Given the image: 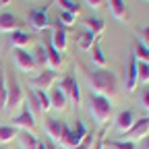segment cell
Instances as JSON below:
<instances>
[{
    "label": "cell",
    "mask_w": 149,
    "mask_h": 149,
    "mask_svg": "<svg viewBox=\"0 0 149 149\" xmlns=\"http://www.w3.org/2000/svg\"><path fill=\"white\" fill-rule=\"evenodd\" d=\"M64 128H66V122H62V120H58V118H48V120H46V135H48V139H52V141H60Z\"/></svg>",
    "instance_id": "15"
},
{
    "label": "cell",
    "mask_w": 149,
    "mask_h": 149,
    "mask_svg": "<svg viewBox=\"0 0 149 149\" xmlns=\"http://www.w3.org/2000/svg\"><path fill=\"white\" fill-rule=\"evenodd\" d=\"M147 135H149V116H143V118L135 120V124L130 126L128 133H124V141L137 143V141H143Z\"/></svg>",
    "instance_id": "4"
},
{
    "label": "cell",
    "mask_w": 149,
    "mask_h": 149,
    "mask_svg": "<svg viewBox=\"0 0 149 149\" xmlns=\"http://www.w3.org/2000/svg\"><path fill=\"white\" fill-rule=\"evenodd\" d=\"M135 112L133 110H124V112H120V114H118V118H116V130H118V133H128V130H130V126H133L135 124Z\"/></svg>",
    "instance_id": "17"
},
{
    "label": "cell",
    "mask_w": 149,
    "mask_h": 149,
    "mask_svg": "<svg viewBox=\"0 0 149 149\" xmlns=\"http://www.w3.org/2000/svg\"><path fill=\"white\" fill-rule=\"evenodd\" d=\"M141 42H143L145 48H149V27H145V29L141 31Z\"/></svg>",
    "instance_id": "34"
},
{
    "label": "cell",
    "mask_w": 149,
    "mask_h": 149,
    "mask_svg": "<svg viewBox=\"0 0 149 149\" xmlns=\"http://www.w3.org/2000/svg\"><path fill=\"white\" fill-rule=\"evenodd\" d=\"M141 108L149 112V89H145L143 95H141Z\"/></svg>",
    "instance_id": "33"
},
{
    "label": "cell",
    "mask_w": 149,
    "mask_h": 149,
    "mask_svg": "<svg viewBox=\"0 0 149 149\" xmlns=\"http://www.w3.org/2000/svg\"><path fill=\"white\" fill-rule=\"evenodd\" d=\"M95 40H97V37L93 35V33L83 31V33L79 35V48H81V50H91V46L95 44Z\"/></svg>",
    "instance_id": "27"
},
{
    "label": "cell",
    "mask_w": 149,
    "mask_h": 149,
    "mask_svg": "<svg viewBox=\"0 0 149 149\" xmlns=\"http://www.w3.org/2000/svg\"><path fill=\"white\" fill-rule=\"evenodd\" d=\"M44 145H46V149H56V145H54L52 139H44Z\"/></svg>",
    "instance_id": "36"
},
{
    "label": "cell",
    "mask_w": 149,
    "mask_h": 149,
    "mask_svg": "<svg viewBox=\"0 0 149 149\" xmlns=\"http://www.w3.org/2000/svg\"><path fill=\"white\" fill-rule=\"evenodd\" d=\"M0 4H8V0H0Z\"/></svg>",
    "instance_id": "39"
},
{
    "label": "cell",
    "mask_w": 149,
    "mask_h": 149,
    "mask_svg": "<svg viewBox=\"0 0 149 149\" xmlns=\"http://www.w3.org/2000/svg\"><path fill=\"white\" fill-rule=\"evenodd\" d=\"M13 126L15 128H21V130H27V133H31V130L35 128V118H33V112L23 106L21 112H19V116L13 118Z\"/></svg>",
    "instance_id": "8"
},
{
    "label": "cell",
    "mask_w": 149,
    "mask_h": 149,
    "mask_svg": "<svg viewBox=\"0 0 149 149\" xmlns=\"http://www.w3.org/2000/svg\"><path fill=\"white\" fill-rule=\"evenodd\" d=\"M33 95H35L37 104H40V112H42V114H46V112L52 110V106H50V95H48L46 91H42V89H33Z\"/></svg>",
    "instance_id": "21"
},
{
    "label": "cell",
    "mask_w": 149,
    "mask_h": 149,
    "mask_svg": "<svg viewBox=\"0 0 149 149\" xmlns=\"http://www.w3.org/2000/svg\"><path fill=\"white\" fill-rule=\"evenodd\" d=\"M89 112H91V116L95 118L100 124H106L112 118L114 106H112V102L108 97L97 95V93H91V95H89Z\"/></svg>",
    "instance_id": "2"
},
{
    "label": "cell",
    "mask_w": 149,
    "mask_h": 149,
    "mask_svg": "<svg viewBox=\"0 0 149 149\" xmlns=\"http://www.w3.org/2000/svg\"><path fill=\"white\" fill-rule=\"evenodd\" d=\"M145 2H149V0H145Z\"/></svg>",
    "instance_id": "40"
},
{
    "label": "cell",
    "mask_w": 149,
    "mask_h": 149,
    "mask_svg": "<svg viewBox=\"0 0 149 149\" xmlns=\"http://www.w3.org/2000/svg\"><path fill=\"white\" fill-rule=\"evenodd\" d=\"M108 6H110V13L112 17L120 23H126L128 21V10H126V2L124 0H108Z\"/></svg>",
    "instance_id": "16"
},
{
    "label": "cell",
    "mask_w": 149,
    "mask_h": 149,
    "mask_svg": "<svg viewBox=\"0 0 149 149\" xmlns=\"http://www.w3.org/2000/svg\"><path fill=\"white\" fill-rule=\"evenodd\" d=\"M29 23H31V27H33L35 31H46V29H50L52 23H50V19H48V6L31 10V13H29Z\"/></svg>",
    "instance_id": "7"
},
{
    "label": "cell",
    "mask_w": 149,
    "mask_h": 149,
    "mask_svg": "<svg viewBox=\"0 0 149 149\" xmlns=\"http://www.w3.org/2000/svg\"><path fill=\"white\" fill-rule=\"evenodd\" d=\"M50 42H52V46L58 50V52H64L66 46H68V42H66V29H64L58 21L54 23V31H52V35H50Z\"/></svg>",
    "instance_id": "14"
},
{
    "label": "cell",
    "mask_w": 149,
    "mask_h": 149,
    "mask_svg": "<svg viewBox=\"0 0 149 149\" xmlns=\"http://www.w3.org/2000/svg\"><path fill=\"white\" fill-rule=\"evenodd\" d=\"M6 89H8V93H6V108L4 110H8V112L21 110L23 102H25V91H23L21 85H19L15 74H8L6 77Z\"/></svg>",
    "instance_id": "3"
},
{
    "label": "cell",
    "mask_w": 149,
    "mask_h": 149,
    "mask_svg": "<svg viewBox=\"0 0 149 149\" xmlns=\"http://www.w3.org/2000/svg\"><path fill=\"white\" fill-rule=\"evenodd\" d=\"M141 149H149V135H147V137L141 141Z\"/></svg>",
    "instance_id": "37"
},
{
    "label": "cell",
    "mask_w": 149,
    "mask_h": 149,
    "mask_svg": "<svg viewBox=\"0 0 149 149\" xmlns=\"http://www.w3.org/2000/svg\"><path fill=\"white\" fill-rule=\"evenodd\" d=\"M56 81V72L54 70H50V68H46V70H42L37 77H31L29 79V85L31 87H35V89H42V91H46V89H50L52 87V83Z\"/></svg>",
    "instance_id": "11"
},
{
    "label": "cell",
    "mask_w": 149,
    "mask_h": 149,
    "mask_svg": "<svg viewBox=\"0 0 149 149\" xmlns=\"http://www.w3.org/2000/svg\"><path fill=\"white\" fill-rule=\"evenodd\" d=\"M23 21L13 13H0V31L2 33H13V31H21Z\"/></svg>",
    "instance_id": "10"
},
{
    "label": "cell",
    "mask_w": 149,
    "mask_h": 149,
    "mask_svg": "<svg viewBox=\"0 0 149 149\" xmlns=\"http://www.w3.org/2000/svg\"><path fill=\"white\" fill-rule=\"evenodd\" d=\"M137 83H139V77H137V58L135 54L128 56V64H126V72H124V89L128 93H133L137 89Z\"/></svg>",
    "instance_id": "9"
},
{
    "label": "cell",
    "mask_w": 149,
    "mask_h": 149,
    "mask_svg": "<svg viewBox=\"0 0 149 149\" xmlns=\"http://www.w3.org/2000/svg\"><path fill=\"white\" fill-rule=\"evenodd\" d=\"M95 133H93V130H91V133H87L85 137H83V141L77 145V147H74V149H93V145H95Z\"/></svg>",
    "instance_id": "31"
},
{
    "label": "cell",
    "mask_w": 149,
    "mask_h": 149,
    "mask_svg": "<svg viewBox=\"0 0 149 149\" xmlns=\"http://www.w3.org/2000/svg\"><path fill=\"white\" fill-rule=\"evenodd\" d=\"M44 52H46V60H48L50 70H56V68H60L64 64V56H62V52H58V50L52 46L50 35L44 37Z\"/></svg>",
    "instance_id": "5"
},
{
    "label": "cell",
    "mask_w": 149,
    "mask_h": 149,
    "mask_svg": "<svg viewBox=\"0 0 149 149\" xmlns=\"http://www.w3.org/2000/svg\"><path fill=\"white\" fill-rule=\"evenodd\" d=\"M85 2H87L91 8H100V6L104 4V0H85Z\"/></svg>",
    "instance_id": "35"
},
{
    "label": "cell",
    "mask_w": 149,
    "mask_h": 149,
    "mask_svg": "<svg viewBox=\"0 0 149 149\" xmlns=\"http://www.w3.org/2000/svg\"><path fill=\"white\" fill-rule=\"evenodd\" d=\"M106 143V147H110V149H137V143H133V141H104Z\"/></svg>",
    "instance_id": "28"
},
{
    "label": "cell",
    "mask_w": 149,
    "mask_h": 149,
    "mask_svg": "<svg viewBox=\"0 0 149 149\" xmlns=\"http://www.w3.org/2000/svg\"><path fill=\"white\" fill-rule=\"evenodd\" d=\"M6 93H8V89H6V74H4V68L0 66V112L6 108Z\"/></svg>",
    "instance_id": "25"
},
{
    "label": "cell",
    "mask_w": 149,
    "mask_h": 149,
    "mask_svg": "<svg viewBox=\"0 0 149 149\" xmlns=\"http://www.w3.org/2000/svg\"><path fill=\"white\" fill-rule=\"evenodd\" d=\"M72 133L77 135V139H79V141H83V137L89 133V130H87V126H85L81 120H77V124H74V128H72Z\"/></svg>",
    "instance_id": "32"
},
{
    "label": "cell",
    "mask_w": 149,
    "mask_h": 149,
    "mask_svg": "<svg viewBox=\"0 0 149 149\" xmlns=\"http://www.w3.org/2000/svg\"><path fill=\"white\" fill-rule=\"evenodd\" d=\"M137 77L141 83H149V62H139L137 60Z\"/></svg>",
    "instance_id": "29"
},
{
    "label": "cell",
    "mask_w": 149,
    "mask_h": 149,
    "mask_svg": "<svg viewBox=\"0 0 149 149\" xmlns=\"http://www.w3.org/2000/svg\"><path fill=\"white\" fill-rule=\"evenodd\" d=\"M56 4L60 6V10L70 13V15H79V13H81L79 2H74V0H56Z\"/></svg>",
    "instance_id": "24"
},
{
    "label": "cell",
    "mask_w": 149,
    "mask_h": 149,
    "mask_svg": "<svg viewBox=\"0 0 149 149\" xmlns=\"http://www.w3.org/2000/svg\"><path fill=\"white\" fill-rule=\"evenodd\" d=\"M85 74H87V81L91 85V93L104 95L108 100L118 95V79L108 68H93V70H87Z\"/></svg>",
    "instance_id": "1"
},
{
    "label": "cell",
    "mask_w": 149,
    "mask_h": 149,
    "mask_svg": "<svg viewBox=\"0 0 149 149\" xmlns=\"http://www.w3.org/2000/svg\"><path fill=\"white\" fill-rule=\"evenodd\" d=\"M15 62H17L19 68L25 70V72H33V70L37 68L35 56H31L27 50H15Z\"/></svg>",
    "instance_id": "13"
},
{
    "label": "cell",
    "mask_w": 149,
    "mask_h": 149,
    "mask_svg": "<svg viewBox=\"0 0 149 149\" xmlns=\"http://www.w3.org/2000/svg\"><path fill=\"white\" fill-rule=\"evenodd\" d=\"M17 135H19V128H15L13 124L0 126V143H10L17 139Z\"/></svg>",
    "instance_id": "23"
},
{
    "label": "cell",
    "mask_w": 149,
    "mask_h": 149,
    "mask_svg": "<svg viewBox=\"0 0 149 149\" xmlns=\"http://www.w3.org/2000/svg\"><path fill=\"white\" fill-rule=\"evenodd\" d=\"M91 60H93V64H95L97 68H106V64H108V60H106V56H104V50H102V46L95 42L91 46Z\"/></svg>",
    "instance_id": "19"
},
{
    "label": "cell",
    "mask_w": 149,
    "mask_h": 149,
    "mask_svg": "<svg viewBox=\"0 0 149 149\" xmlns=\"http://www.w3.org/2000/svg\"><path fill=\"white\" fill-rule=\"evenodd\" d=\"M37 143H40V139H37L33 133H27V130L21 133V145H23V149H35Z\"/></svg>",
    "instance_id": "26"
},
{
    "label": "cell",
    "mask_w": 149,
    "mask_h": 149,
    "mask_svg": "<svg viewBox=\"0 0 149 149\" xmlns=\"http://www.w3.org/2000/svg\"><path fill=\"white\" fill-rule=\"evenodd\" d=\"M74 21H77V15H70V13H64V10H60V15H58V23L66 29V27H72L74 25Z\"/></svg>",
    "instance_id": "30"
},
{
    "label": "cell",
    "mask_w": 149,
    "mask_h": 149,
    "mask_svg": "<svg viewBox=\"0 0 149 149\" xmlns=\"http://www.w3.org/2000/svg\"><path fill=\"white\" fill-rule=\"evenodd\" d=\"M10 37H8V44L15 48V50H25V48H29L33 42H35V37L31 35V33H27V31H13V33H8Z\"/></svg>",
    "instance_id": "12"
},
{
    "label": "cell",
    "mask_w": 149,
    "mask_h": 149,
    "mask_svg": "<svg viewBox=\"0 0 149 149\" xmlns=\"http://www.w3.org/2000/svg\"><path fill=\"white\" fill-rule=\"evenodd\" d=\"M60 89L66 93V97H68L74 106L81 104V89H79V83L74 81L72 74H66V77L60 81Z\"/></svg>",
    "instance_id": "6"
},
{
    "label": "cell",
    "mask_w": 149,
    "mask_h": 149,
    "mask_svg": "<svg viewBox=\"0 0 149 149\" xmlns=\"http://www.w3.org/2000/svg\"><path fill=\"white\" fill-rule=\"evenodd\" d=\"M35 149H46V145H44V141H40V143H37V147Z\"/></svg>",
    "instance_id": "38"
},
{
    "label": "cell",
    "mask_w": 149,
    "mask_h": 149,
    "mask_svg": "<svg viewBox=\"0 0 149 149\" xmlns=\"http://www.w3.org/2000/svg\"><path fill=\"white\" fill-rule=\"evenodd\" d=\"M85 27H87V31L89 33H93L95 37H100L102 33H104V21L102 19H97V17H89V19H85Z\"/></svg>",
    "instance_id": "20"
},
{
    "label": "cell",
    "mask_w": 149,
    "mask_h": 149,
    "mask_svg": "<svg viewBox=\"0 0 149 149\" xmlns=\"http://www.w3.org/2000/svg\"><path fill=\"white\" fill-rule=\"evenodd\" d=\"M133 54H135V58H137L139 62H149V48H145L141 40H135V44H133Z\"/></svg>",
    "instance_id": "22"
},
{
    "label": "cell",
    "mask_w": 149,
    "mask_h": 149,
    "mask_svg": "<svg viewBox=\"0 0 149 149\" xmlns=\"http://www.w3.org/2000/svg\"><path fill=\"white\" fill-rule=\"evenodd\" d=\"M66 102H68V97H66V93L60 89V85L54 87V89L50 91V106H52L54 110L64 112V110H66Z\"/></svg>",
    "instance_id": "18"
}]
</instances>
